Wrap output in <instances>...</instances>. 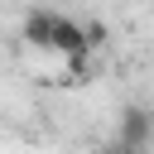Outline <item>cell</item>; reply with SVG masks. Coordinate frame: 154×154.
<instances>
[{"instance_id":"cell-5","label":"cell","mask_w":154,"mask_h":154,"mask_svg":"<svg viewBox=\"0 0 154 154\" xmlns=\"http://www.w3.org/2000/svg\"><path fill=\"white\" fill-rule=\"evenodd\" d=\"M149 149H154V140H149Z\"/></svg>"},{"instance_id":"cell-4","label":"cell","mask_w":154,"mask_h":154,"mask_svg":"<svg viewBox=\"0 0 154 154\" xmlns=\"http://www.w3.org/2000/svg\"><path fill=\"white\" fill-rule=\"evenodd\" d=\"M82 29H87V48H101L106 43V29L101 24H82Z\"/></svg>"},{"instance_id":"cell-3","label":"cell","mask_w":154,"mask_h":154,"mask_svg":"<svg viewBox=\"0 0 154 154\" xmlns=\"http://www.w3.org/2000/svg\"><path fill=\"white\" fill-rule=\"evenodd\" d=\"M53 19H58V10H29V14H24V43H34V48H43V53H48Z\"/></svg>"},{"instance_id":"cell-1","label":"cell","mask_w":154,"mask_h":154,"mask_svg":"<svg viewBox=\"0 0 154 154\" xmlns=\"http://www.w3.org/2000/svg\"><path fill=\"white\" fill-rule=\"evenodd\" d=\"M149 140H154V111H149V106H125V111H120V135H116V144H120V149H149Z\"/></svg>"},{"instance_id":"cell-2","label":"cell","mask_w":154,"mask_h":154,"mask_svg":"<svg viewBox=\"0 0 154 154\" xmlns=\"http://www.w3.org/2000/svg\"><path fill=\"white\" fill-rule=\"evenodd\" d=\"M48 53H58V58H72V53H91V48H87V29H82L72 14H58V19H53V38H48Z\"/></svg>"}]
</instances>
